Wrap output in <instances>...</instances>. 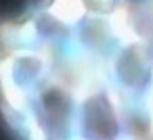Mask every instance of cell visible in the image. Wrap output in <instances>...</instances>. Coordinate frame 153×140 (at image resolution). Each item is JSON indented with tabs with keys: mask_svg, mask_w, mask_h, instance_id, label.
Here are the masks:
<instances>
[{
	"mask_svg": "<svg viewBox=\"0 0 153 140\" xmlns=\"http://www.w3.org/2000/svg\"><path fill=\"white\" fill-rule=\"evenodd\" d=\"M0 117L15 140H153L149 38L94 0H34L0 21Z\"/></svg>",
	"mask_w": 153,
	"mask_h": 140,
	"instance_id": "obj_1",
	"label": "cell"
},
{
	"mask_svg": "<svg viewBox=\"0 0 153 140\" xmlns=\"http://www.w3.org/2000/svg\"><path fill=\"white\" fill-rule=\"evenodd\" d=\"M94 2L109 11L126 13L132 21L138 23V27L153 19V0H94Z\"/></svg>",
	"mask_w": 153,
	"mask_h": 140,
	"instance_id": "obj_2",
	"label": "cell"
},
{
	"mask_svg": "<svg viewBox=\"0 0 153 140\" xmlns=\"http://www.w3.org/2000/svg\"><path fill=\"white\" fill-rule=\"evenodd\" d=\"M140 29L145 32V36L149 38V44H151V50H153V19H149L147 23L140 25Z\"/></svg>",
	"mask_w": 153,
	"mask_h": 140,
	"instance_id": "obj_3",
	"label": "cell"
}]
</instances>
